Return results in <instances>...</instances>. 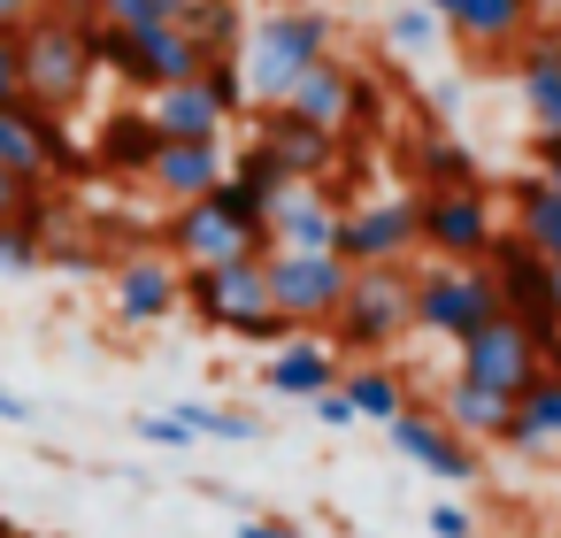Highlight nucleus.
I'll list each match as a JSON object with an SVG mask.
<instances>
[{"instance_id":"1","label":"nucleus","mask_w":561,"mask_h":538,"mask_svg":"<svg viewBox=\"0 0 561 538\" xmlns=\"http://www.w3.org/2000/svg\"><path fill=\"white\" fill-rule=\"evenodd\" d=\"M331 39H339L331 9H308V0H293V9H270V16H254V24H247V47H239V62H247V85H254V108L285 101V93H293V78H300L316 55H331Z\"/></svg>"},{"instance_id":"2","label":"nucleus","mask_w":561,"mask_h":538,"mask_svg":"<svg viewBox=\"0 0 561 538\" xmlns=\"http://www.w3.org/2000/svg\"><path fill=\"white\" fill-rule=\"evenodd\" d=\"M331 331V346L354 362V354H392L408 331H415V270L408 262H369V270H354V285H346V300H339V316L323 323Z\"/></svg>"},{"instance_id":"3","label":"nucleus","mask_w":561,"mask_h":538,"mask_svg":"<svg viewBox=\"0 0 561 538\" xmlns=\"http://www.w3.org/2000/svg\"><path fill=\"white\" fill-rule=\"evenodd\" d=\"M93 78H101V62H93L85 16H70V9H39V16L24 24V93H39L47 108L78 116L85 93H93Z\"/></svg>"},{"instance_id":"4","label":"nucleus","mask_w":561,"mask_h":538,"mask_svg":"<svg viewBox=\"0 0 561 538\" xmlns=\"http://www.w3.org/2000/svg\"><path fill=\"white\" fill-rule=\"evenodd\" d=\"M500 308H507V300H500V285H492L484 262H438V254H431V270H415V331H423V339L461 346V339L484 331Z\"/></svg>"},{"instance_id":"5","label":"nucleus","mask_w":561,"mask_h":538,"mask_svg":"<svg viewBox=\"0 0 561 538\" xmlns=\"http://www.w3.org/2000/svg\"><path fill=\"white\" fill-rule=\"evenodd\" d=\"M415 216H423V254H438V262H484L492 239H500L492 185H477V178L423 185V193H415Z\"/></svg>"},{"instance_id":"6","label":"nucleus","mask_w":561,"mask_h":538,"mask_svg":"<svg viewBox=\"0 0 561 538\" xmlns=\"http://www.w3.org/2000/svg\"><path fill=\"white\" fill-rule=\"evenodd\" d=\"M454 369L477 377V385H492V392H507V400H523V392L553 369V354H546V339H538L515 308H500L484 331H469V339L454 346Z\"/></svg>"},{"instance_id":"7","label":"nucleus","mask_w":561,"mask_h":538,"mask_svg":"<svg viewBox=\"0 0 561 538\" xmlns=\"http://www.w3.org/2000/svg\"><path fill=\"white\" fill-rule=\"evenodd\" d=\"M277 293H270V254H239V262H208V270H185V316L208 323V331H247L254 316H270Z\"/></svg>"},{"instance_id":"8","label":"nucleus","mask_w":561,"mask_h":538,"mask_svg":"<svg viewBox=\"0 0 561 538\" xmlns=\"http://www.w3.org/2000/svg\"><path fill=\"white\" fill-rule=\"evenodd\" d=\"M0 162H9L16 178L32 185H55L78 170V147H70V116L47 108L39 93H16V101H0Z\"/></svg>"},{"instance_id":"9","label":"nucleus","mask_w":561,"mask_h":538,"mask_svg":"<svg viewBox=\"0 0 561 538\" xmlns=\"http://www.w3.org/2000/svg\"><path fill=\"white\" fill-rule=\"evenodd\" d=\"M346 285H354V262H346L339 247H316V254L277 247V254H270V293H277V308H285L300 331H323V323L339 316Z\"/></svg>"},{"instance_id":"10","label":"nucleus","mask_w":561,"mask_h":538,"mask_svg":"<svg viewBox=\"0 0 561 538\" xmlns=\"http://www.w3.org/2000/svg\"><path fill=\"white\" fill-rule=\"evenodd\" d=\"M178 308H185V262H178L162 239L116 254V300H108L116 331H154V323H170Z\"/></svg>"},{"instance_id":"11","label":"nucleus","mask_w":561,"mask_h":538,"mask_svg":"<svg viewBox=\"0 0 561 538\" xmlns=\"http://www.w3.org/2000/svg\"><path fill=\"white\" fill-rule=\"evenodd\" d=\"M162 247L185 262V270H208V262H239V254H270V231H254V224H239L216 193H201V201H178L170 208V224H162Z\"/></svg>"},{"instance_id":"12","label":"nucleus","mask_w":561,"mask_h":538,"mask_svg":"<svg viewBox=\"0 0 561 538\" xmlns=\"http://www.w3.org/2000/svg\"><path fill=\"white\" fill-rule=\"evenodd\" d=\"M285 108H300L308 124H323V131H362L369 116H377V85L346 62V55H316L300 78H293V93H285Z\"/></svg>"},{"instance_id":"13","label":"nucleus","mask_w":561,"mask_h":538,"mask_svg":"<svg viewBox=\"0 0 561 538\" xmlns=\"http://www.w3.org/2000/svg\"><path fill=\"white\" fill-rule=\"evenodd\" d=\"M385 438H392V454H408V461H415V469H431L438 484H477V469H484L477 438H461L438 408H415V400L385 423Z\"/></svg>"},{"instance_id":"14","label":"nucleus","mask_w":561,"mask_h":538,"mask_svg":"<svg viewBox=\"0 0 561 538\" xmlns=\"http://www.w3.org/2000/svg\"><path fill=\"white\" fill-rule=\"evenodd\" d=\"M423 247V216H415V193H392V201H362L339 216V254L354 270L369 262H408Z\"/></svg>"},{"instance_id":"15","label":"nucleus","mask_w":561,"mask_h":538,"mask_svg":"<svg viewBox=\"0 0 561 538\" xmlns=\"http://www.w3.org/2000/svg\"><path fill=\"white\" fill-rule=\"evenodd\" d=\"M201 39L185 32V24H147V32H124V62H116V78L124 85H139V93H162V85H178V78H201Z\"/></svg>"},{"instance_id":"16","label":"nucleus","mask_w":561,"mask_h":538,"mask_svg":"<svg viewBox=\"0 0 561 538\" xmlns=\"http://www.w3.org/2000/svg\"><path fill=\"white\" fill-rule=\"evenodd\" d=\"M431 9L446 16V32L469 47V55H507L530 39L538 24V0H431Z\"/></svg>"},{"instance_id":"17","label":"nucleus","mask_w":561,"mask_h":538,"mask_svg":"<svg viewBox=\"0 0 561 538\" xmlns=\"http://www.w3.org/2000/svg\"><path fill=\"white\" fill-rule=\"evenodd\" d=\"M254 139L285 162V178H331V162H339V131L308 124V116H300V108H285V101L254 108Z\"/></svg>"},{"instance_id":"18","label":"nucleus","mask_w":561,"mask_h":538,"mask_svg":"<svg viewBox=\"0 0 561 538\" xmlns=\"http://www.w3.org/2000/svg\"><path fill=\"white\" fill-rule=\"evenodd\" d=\"M339 369H346V354L331 346V331H293L285 346H270L262 392H277V400H316L323 385H339Z\"/></svg>"},{"instance_id":"19","label":"nucleus","mask_w":561,"mask_h":538,"mask_svg":"<svg viewBox=\"0 0 561 538\" xmlns=\"http://www.w3.org/2000/svg\"><path fill=\"white\" fill-rule=\"evenodd\" d=\"M224 139H162L154 147V162H147V193L154 201H201V193H216L224 185Z\"/></svg>"},{"instance_id":"20","label":"nucleus","mask_w":561,"mask_h":538,"mask_svg":"<svg viewBox=\"0 0 561 538\" xmlns=\"http://www.w3.org/2000/svg\"><path fill=\"white\" fill-rule=\"evenodd\" d=\"M339 201L323 193V178H293L285 193H277V208H270V254L277 247H300V254H316V247H339Z\"/></svg>"},{"instance_id":"21","label":"nucleus","mask_w":561,"mask_h":538,"mask_svg":"<svg viewBox=\"0 0 561 538\" xmlns=\"http://www.w3.org/2000/svg\"><path fill=\"white\" fill-rule=\"evenodd\" d=\"M438 415H446V423H454L461 438H477V446H507V423H515V400L454 369V377L438 385Z\"/></svg>"},{"instance_id":"22","label":"nucleus","mask_w":561,"mask_h":538,"mask_svg":"<svg viewBox=\"0 0 561 538\" xmlns=\"http://www.w3.org/2000/svg\"><path fill=\"white\" fill-rule=\"evenodd\" d=\"M147 108H154L162 139H224L231 131V108L208 93V78H178V85L147 93Z\"/></svg>"},{"instance_id":"23","label":"nucleus","mask_w":561,"mask_h":538,"mask_svg":"<svg viewBox=\"0 0 561 538\" xmlns=\"http://www.w3.org/2000/svg\"><path fill=\"white\" fill-rule=\"evenodd\" d=\"M154 147H162V124H154V108H116V116L93 131V162H101L108 178H139V185H147V162H154Z\"/></svg>"},{"instance_id":"24","label":"nucleus","mask_w":561,"mask_h":538,"mask_svg":"<svg viewBox=\"0 0 561 538\" xmlns=\"http://www.w3.org/2000/svg\"><path fill=\"white\" fill-rule=\"evenodd\" d=\"M507 224H515L546 262H561V185H553L546 170H523V178L507 185Z\"/></svg>"},{"instance_id":"25","label":"nucleus","mask_w":561,"mask_h":538,"mask_svg":"<svg viewBox=\"0 0 561 538\" xmlns=\"http://www.w3.org/2000/svg\"><path fill=\"white\" fill-rule=\"evenodd\" d=\"M507 446H515V454H530V461H561V369H546V377L515 400Z\"/></svg>"},{"instance_id":"26","label":"nucleus","mask_w":561,"mask_h":538,"mask_svg":"<svg viewBox=\"0 0 561 538\" xmlns=\"http://www.w3.org/2000/svg\"><path fill=\"white\" fill-rule=\"evenodd\" d=\"M515 93L538 131H561V39H523L515 47Z\"/></svg>"},{"instance_id":"27","label":"nucleus","mask_w":561,"mask_h":538,"mask_svg":"<svg viewBox=\"0 0 561 538\" xmlns=\"http://www.w3.org/2000/svg\"><path fill=\"white\" fill-rule=\"evenodd\" d=\"M339 385H346V400H354L362 423H392V415L408 408V377H400L385 354H354V362L339 369Z\"/></svg>"},{"instance_id":"28","label":"nucleus","mask_w":561,"mask_h":538,"mask_svg":"<svg viewBox=\"0 0 561 538\" xmlns=\"http://www.w3.org/2000/svg\"><path fill=\"white\" fill-rule=\"evenodd\" d=\"M178 24L201 39V55H239L254 16H247V0H193V9H185Z\"/></svg>"},{"instance_id":"29","label":"nucleus","mask_w":561,"mask_h":538,"mask_svg":"<svg viewBox=\"0 0 561 538\" xmlns=\"http://www.w3.org/2000/svg\"><path fill=\"white\" fill-rule=\"evenodd\" d=\"M438 32H446V16L431 9V0H400V9L385 16V47H400V55H431Z\"/></svg>"},{"instance_id":"30","label":"nucleus","mask_w":561,"mask_h":538,"mask_svg":"<svg viewBox=\"0 0 561 538\" xmlns=\"http://www.w3.org/2000/svg\"><path fill=\"white\" fill-rule=\"evenodd\" d=\"M70 16H93V24H116V32H147V24H178L170 0H62Z\"/></svg>"},{"instance_id":"31","label":"nucleus","mask_w":561,"mask_h":538,"mask_svg":"<svg viewBox=\"0 0 561 538\" xmlns=\"http://www.w3.org/2000/svg\"><path fill=\"white\" fill-rule=\"evenodd\" d=\"M0 270H9V277H39L47 270V224H32V216L0 224Z\"/></svg>"},{"instance_id":"32","label":"nucleus","mask_w":561,"mask_h":538,"mask_svg":"<svg viewBox=\"0 0 561 538\" xmlns=\"http://www.w3.org/2000/svg\"><path fill=\"white\" fill-rule=\"evenodd\" d=\"M178 415H185L201 438H231V446H239V438H262V423H254L247 408H224V400H178Z\"/></svg>"},{"instance_id":"33","label":"nucleus","mask_w":561,"mask_h":538,"mask_svg":"<svg viewBox=\"0 0 561 538\" xmlns=\"http://www.w3.org/2000/svg\"><path fill=\"white\" fill-rule=\"evenodd\" d=\"M47 270L93 277V270H108V254H101V239H85V231H47Z\"/></svg>"},{"instance_id":"34","label":"nucleus","mask_w":561,"mask_h":538,"mask_svg":"<svg viewBox=\"0 0 561 538\" xmlns=\"http://www.w3.org/2000/svg\"><path fill=\"white\" fill-rule=\"evenodd\" d=\"M131 431H139V438H147V446H170V454H178V446H193V438H201V431H193V423H185V415H178V408H154V415H139V423H131Z\"/></svg>"},{"instance_id":"35","label":"nucleus","mask_w":561,"mask_h":538,"mask_svg":"<svg viewBox=\"0 0 561 538\" xmlns=\"http://www.w3.org/2000/svg\"><path fill=\"white\" fill-rule=\"evenodd\" d=\"M454 178H477V170H469L446 139H431V147H423V185H454Z\"/></svg>"},{"instance_id":"36","label":"nucleus","mask_w":561,"mask_h":538,"mask_svg":"<svg viewBox=\"0 0 561 538\" xmlns=\"http://www.w3.org/2000/svg\"><path fill=\"white\" fill-rule=\"evenodd\" d=\"M24 93V32H0V101Z\"/></svg>"},{"instance_id":"37","label":"nucleus","mask_w":561,"mask_h":538,"mask_svg":"<svg viewBox=\"0 0 561 538\" xmlns=\"http://www.w3.org/2000/svg\"><path fill=\"white\" fill-rule=\"evenodd\" d=\"M308 408H316V415H323L331 431H346V423H362V415H354V400H346V385H323V392H316Z\"/></svg>"},{"instance_id":"38","label":"nucleus","mask_w":561,"mask_h":538,"mask_svg":"<svg viewBox=\"0 0 561 538\" xmlns=\"http://www.w3.org/2000/svg\"><path fill=\"white\" fill-rule=\"evenodd\" d=\"M32 193H39L32 178H16L9 162H0V224H9V216H24V201H32Z\"/></svg>"},{"instance_id":"39","label":"nucleus","mask_w":561,"mask_h":538,"mask_svg":"<svg viewBox=\"0 0 561 538\" xmlns=\"http://www.w3.org/2000/svg\"><path fill=\"white\" fill-rule=\"evenodd\" d=\"M431 538H477V523H469V507H431Z\"/></svg>"},{"instance_id":"40","label":"nucleus","mask_w":561,"mask_h":538,"mask_svg":"<svg viewBox=\"0 0 561 538\" xmlns=\"http://www.w3.org/2000/svg\"><path fill=\"white\" fill-rule=\"evenodd\" d=\"M530 170H546L561 185V131H530Z\"/></svg>"},{"instance_id":"41","label":"nucleus","mask_w":561,"mask_h":538,"mask_svg":"<svg viewBox=\"0 0 561 538\" xmlns=\"http://www.w3.org/2000/svg\"><path fill=\"white\" fill-rule=\"evenodd\" d=\"M239 538H316V530H300V523H277V515H247V530Z\"/></svg>"},{"instance_id":"42","label":"nucleus","mask_w":561,"mask_h":538,"mask_svg":"<svg viewBox=\"0 0 561 538\" xmlns=\"http://www.w3.org/2000/svg\"><path fill=\"white\" fill-rule=\"evenodd\" d=\"M39 9H47V0H0V32H24Z\"/></svg>"},{"instance_id":"43","label":"nucleus","mask_w":561,"mask_h":538,"mask_svg":"<svg viewBox=\"0 0 561 538\" xmlns=\"http://www.w3.org/2000/svg\"><path fill=\"white\" fill-rule=\"evenodd\" d=\"M0 423H39V408H32L24 392H9V385H0Z\"/></svg>"},{"instance_id":"44","label":"nucleus","mask_w":561,"mask_h":538,"mask_svg":"<svg viewBox=\"0 0 561 538\" xmlns=\"http://www.w3.org/2000/svg\"><path fill=\"white\" fill-rule=\"evenodd\" d=\"M553 316H561V262H553Z\"/></svg>"},{"instance_id":"45","label":"nucleus","mask_w":561,"mask_h":538,"mask_svg":"<svg viewBox=\"0 0 561 538\" xmlns=\"http://www.w3.org/2000/svg\"><path fill=\"white\" fill-rule=\"evenodd\" d=\"M185 9H193V0H170V16H185Z\"/></svg>"},{"instance_id":"46","label":"nucleus","mask_w":561,"mask_h":538,"mask_svg":"<svg viewBox=\"0 0 561 538\" xmlns=\"http://www.w3.org/2000/svg\"><path fill=\"white\" fill-rule=\"evenodd\" d=\"M0 538H16V530H9V515H0Z\"/></svg>"}]
</instances>
